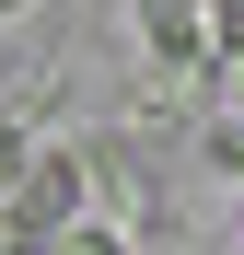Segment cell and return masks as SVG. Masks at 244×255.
<instances>
[{"label":"cell","mask_w":244,"mask_h":255,"mask_svg":"<svg viewBox=\"0 0 244 255\" xmlns=\"http://www.w3.org/2000/svg\"><path fill=\"white\" fill-rule=\"evenodd\" d=\"M93 221V174H81V151H35V174L12 186V209H0V255H47L58 232Z\"/></svg>","instance_id":"6da1fadb"},{"label":"cell","mask_w":244,"mask_h":255,"mask_svg":"<svg viewBox=\"0 0 244 255\" xmlns=\"http://www.w3.org/2000/svg\"><path fill=\"white\" fill-rule=\"evenodd\" d=\"M128 23L163 70H210V0H128Z\"/></svg>","instance_id":"7a4b0ae2"},{"label":"cell","mask_w":244,"mask_h":255,"mask_svg":"<svg viewBox=\"0 0 244 255\" xmlns=\"http://www.w3.org/2000/svg\"><path fill=\"white\" fill-rule=\"evenodd\" d=\"M210 58L244 70V0H210Z\"/></svg>","instance_id":"3957f363"},{"label":"cell","mask_w":244,"mask_h":255,"mask_svg":"<svg viewBox=\"0 0 244 255\" xmlns=\"http://www.w3.org/2000/svg\"><path fill=\"white\" fill-rule=\"evenodd\" d=\"M47 255H128V232H116V221H81V232H58Z\"/></svg>","instance_id":"277c9868"},{"label":"cell","mask_w":244,"mask_h":255,"mask_svg":"<svg viewBox=\"0 0 244 255\" xmlns=\"http://www.w3.org/2000/svg\"><path fill=\"white\" fill-rule=\"evenodd\" d=\"M210 162H221V174H244V105H233V116L210 128Z\"/></svg>","instance_id":"5b68a950"},{"label":"cell","mask_w":244,"mask_h":255,"mask_svg":"<svg viewBox=\"0 0 244 255\" xmlns=\"http://www.w3.org/2000/svg\"><path fill=\"white\" fill-rule=\"evenodd\" d=\"M233 255H244V209H233Z\"/></svg>","instance_id":"8992f818"}]
</instances>
